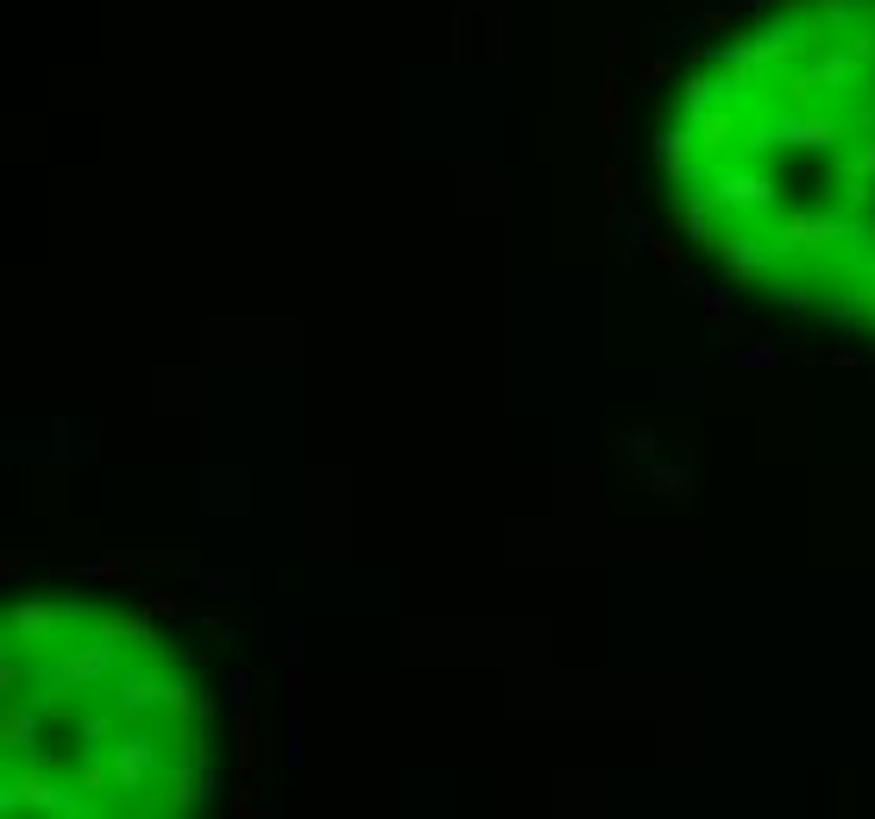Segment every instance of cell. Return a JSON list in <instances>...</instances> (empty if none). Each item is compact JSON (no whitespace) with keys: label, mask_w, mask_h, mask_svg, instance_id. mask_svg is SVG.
<instances>
[{"label":"cell","mask_w":875,"mask_h":819,"mask_svg":"<svg viewBox=\"0 0 875 819\" xmlns=\"http://www.w3.org/2000/svg\"><path fill=\"white\" fill-rule=\"evenodd\" d=\"M139 649L126 644V637H114V630H89V637H77V644H63L58 656H44L39 663V694H32V700H44L51 706V719H63V712H70V706L82 700V694H108V687H114V675L126 663H133Z\"/></svg>","instance_id":"6da1fadb"},{"label":"cell","mask_w":875,"mask_h":819,"mask_svg":"<svg viewBox=\"0 0 875 819\" xmlns=\"http://www.w3.org/2000/svg\"><path fill=\"white\" fill-rule=\"evenodd\" d=\"M762 234H769L781 265H832L851 246L856 215L832 209V202H800V209H781V221H769Z\"/></svg>","instance_id":"7a4b0ae2"},{"label":"cell","mask_w":875,"mask_h":819,"mask_svg":"<svg viewBox=\"0 0 875 819\" xmlns=\"http://www.w3.org/2000/svg\"><path fill=\"white\" fill-rule=\"evenodd\" d=\"M95 605L82 599H13L7 605V644L26 649L32 663H44V656H58L63 644H77V637H89L95 630Z\"/></svg>","instance_id":"3957f363"},{"label":"cell","mask_w":875,"mask_h":819,"mask_svg":"<svg viewBox=\"0 0 875 819\" xmlns=\"http://www.w3.org/2000/svg\"><path fill=\"white\" fill-rule=\"evenodd\" d=\"M0 813H44V819H82L95 813L89 795H82L77 781H63L51 769V757H20L7 762V781H0Z\"/></svg>","instance_id":"277c9868"},{"label":"cell","mask_w":875,"mask_h":819,"mask_svg":"<svg viewBox=\"0 0 875 819\" xmlns=\"http://www.w3.org/2000/svg\"><path fill=\"white\" fill-rule=\"evenodd\" d=\"M705 195L719 202L724 228H756L781 209V176L750 164V158H712V171H705Z\"/></svg>","instance_id":"5b68a950"},{"label":"cell","mask_w":875,"mask_h":819,"mask_svg":"<svg viewBox=\"0 0 875 819\" xmlns=\"http://www.w3.org/2000/svg\"><path fill=\"white\" fill-rule=\"evenodd\" d=\"M108 762H114L120 813H126V807H152L145 795H157V781H164V769H171V744L157 738V731H145V725H133V731H120Z\"/></svg>","instance_id":"8992f818"},{"label":"cell","mask_w":875,"mask_h":819,"mask_svg":"<svg viewBox=\"0 0 875 819\" xmlns=\"http://www.w3.org/2000/svg\"><path fill=\"white\" fill-rule=\"evenodd\" d=\"M214 800V762L208 750H195V757H171V769H164V781H157V807L152 813H195V807H208Z\"/></svg>","instance_id":"52a82bcc"},{"label":"cell","mask_w":875,"mask_h":819,"mask_svg":"<svg viewBox=\"0 0 875 819\" xmlns=\"http://www.w3.org/2000/svg\"><path fill=\"white\" fill-rule=\"evenodd\" d=\"M719 265H724V277L731 284H775V246H769V234L762 228H724L719 234Z\"/></svg>","instance_id":"ba28073f"},{"label":"cell","mask_w":875,"mask_h":819,"mask_svg":"<svg viewBox=\"0 0 875 819\" xmlns=\"http://www.w3.org/2000/svg\"><path fill=\"white\" fill-rule=\"evenodd\" d=\"M655 164H662V176L674 190H700L712 164H705V145H700V133H693V120H674V127L655 133Z\"/></svg>","instance_id":"9c48e42d"},{"label":"cell","mask_w":875,"mask_h":819,"mask_svg":"<svg viewBox=\"0 0 875 819\" xmlns=\"http://www.w3.org/2000/svg\"><path fill=\"white\" fill-rule=\"evenodd\" d=\"M164 681H171V675H164V668H157L152 656H133V663H126V668L114 675L108 700H114L133 725H145V719L157 712V706H164Z\"/></svg>","instance_id":"30bf717a"},{"label":"cell","mask_w":875,"mask_h":819,"mask_svg":"<svg viewBox=\"0 0 875 819\" xmlns=\"http://www.w3.org/2000/svg\"><path fill=\"white\" fill-rule=\"evenodd\" d=\"M44 719H51V706L44 700H7V712H0V757L20 762V757H39L44 750Z\"/></svg>","instance_id":"8fae6325"},{"label":"cell","mask_w":875,"mask_h":819,"mask_svg":"<svg viewBox=\"0 0 875 819\" xmlns=\"http://www.w3.org/2000/svg\"><path fill=\"white\" fill-rule=\"evenodd\" d=\"M806 70H813L818 82H825V89H863V82H869V70H863V58H856L851 51V39H813V51H806Z\"/></svg>","instance_id":"7c38bea8"},{"label":"cell","mask_w":875,"mask_h":819,"mask_svg":"<svg viewBox=\"0 0 875 819\" xmlns=\"http://www.w3.org/2000/svg\"><path fill=\"white\" fill-rule=\"evenodd\" d=\"M668 215H674V228H681V234L693 240V246H705V253L719 246V234H724V215H719V202L705 195V183H700L693 195H674V202H668Z\"/></svg>","instance_id":"4fadbf2b"},{"label":"cell","mask_w":875,"mask_h":819,"mask_svg":"<svg viewBox=\"0 0 875 819\" xmlns=\"http://www.w3.org/2000/svg\"><path fill=\"white\" fill-rule=\"evenodd\" d=\"M851 114H837V108H825V101H818V108H806V114H800V133H794V152H844V145H851Z\"/></svg>","instance_id":"5bb4252c"},{"label":"cell","mask_w":875,"mask_h":819,"mask_svg":"<svg viewBox=\"0 0 875 819\" xmlns=\"http://www.w3.org/2000/svg\"><path fill=\"white\" fill-rule=\"evenodd\" d=\"M869 303H875V284L869 277H851L844 291L818 296V315H825L832 328H856V322H869Z\"/></svg>","instance_id":"9a60e30c"},{"label":"cell","mask_w":875,"mask_h":819,"mask_svg":"<svg viewBox=\"0 0 875 819\" xmlns=\"http://www.w3.org/2000/svg\"><path fill=\"white\" fill-rule=\"evenodd\" d=\"M818 95H825V82L800 63V70H787V77H775L769 89H762V101H775V108H787V114H806V108H818Z\"/></svg>","instance_id":"2e32d148"},{"label":"cell","mask_w":875,"mask_h":819,"mask_svg":"<svg viewBox=\"0 0 875 819\" xmlns=\"http://www.w3.org/2000/svg\"><path fill=\"white\" fill-rule=\"evenodd\" d=\"M674 95H681V120H700L705 108H712V101H724L731 89H724L719 70H693V77H681V89H674ZM750 101H756V95H750Z\"/></svg>","instance_id":"e0dca14e"},{"label":"cell","mask_w":875,"mask_h":819,"mask_svg":"<svg viewBox=\"0 0 875 819\" xmlns=\"http://www.w3.org/2000/svg\"><path fill=\"white\" fill-rule=\"evenodd\" d=\"M190 580L208 586L214 599H246V593H253V574H246V567H208V562H195Z\"/></svg>","instance_id":"ac0fdd59"},{"label":"cell","mask_w":875,"mask_h":819,"mask_svg":"<svg viewBox=\"0 0 875 819\" xmlns=\"http://www.w3.org/2000/svg\"><path fill=\"white\" fill-rule=\"evenodd\" d=\"M818 284H806V277H775V291H769V310H787V315H813L818 310Z\"/></svg>","instance_id":"d6986e66"},{"label":"cell","mask_w":875,"mask_h":819,"mask_svg":"<svg viewBox=\"0 0 875 819\" xmlns=\"http://www.w3.org/2000/svg\"><path fill=\"white\" fill-rule=\"evenodd\" d=\"M863 7H869V0H813V20L825 26V32H837V39H851L856 20H863Z\"/></svg>","instance_id":"ffe728a7"},{"label":"cell","mask_w":875,"mask_h":819,"mask_svg":"<svg viewBox=\"0 0 875 819\" xmlns=\"http://www.w3.org/2000/svg\"><path fill=\"white\" fill-rule=\"evenodd\" d=\"M832 176L837 183H844V176H875V133H856V145L832 152Z\"/></svg>","instance_id":"44dd1931"},{"label":"cell","mask_w":875,"mask_h":819,"mask_svg":"<svg viewBox=\"0 0 875 819\" xmlns=\"http://www.w3.org/2000/svg\"><path fill=\"white\" fill-rule=\"evenodd\" d=\"M95 625H101V630H114V637H126V644H133L139 656H145V649L157 644V637H152V611H145V618H126V611H101Z\"/></svg>","instance_id":"7402d4cb"},{"label":"cell","mask_w":875,"mask_h":819,"mask_svg":"<svg viewBox=\"0 0 875 819\" xmlns=\"http://www.w3.org/2000/svg\"><path fill=\"white\" fill-rule=\"evenodd\" d=\"M234 757H240V769H246V776L258 769V725H253V706H234Z\"/></svg>","instance_id":"603a6c76"},{"label":"cell","mask_w":875,"mask_h":819,"mask_svg":"<svg viewBox=\"0 0 875 819\" xmlns=\"http://www.w3.org/2000/svg\"><path fill=\"white\" fill-rule=\"evenodd\" d=\"M152 555H101V562H82V580H133Z\"/></svg>","instance_id":"cb8c5ba5"},{"label":"cell","mask_w":875,"mask_h":819,"mask_svg":"<svg viewBox=\"0 0 875 819\" xmlns=\"http://www.w3.org/2000/svg\"><path fill=\"white\" fill-rule=\"evenodd\" d=\"M700 315H705V322H737V315H743V303H737V284L724 277L719 291H700Z\"/></svg>","instance_id":"d4e9b609"},{"label":"cell","mask_w":875,"mask_h":819,"mask_svg":"<svg viewBox=\"0 0 875 819\" xmlns=\"http://www.w3.org/2000/svg\"><path fill=\"white\" fill-rule=\"evenodd\" d=\"M599 139H623V89H618V77L599 89Z\"/></svg>","instance_id":"484cf974"},{"label":"cell","mask_w":875,"mask_h":819,"mask_svg":"<svg viewBox=\"0 0 875 819\" xmlns=\"http://www.w3.org/2000/svg\"><path fill=\"white\" fill-rule=\"evenodd\" d=\"M837 195H844V209H851V215H875V176H844V183H837Z\"/></svg>","instance_id":"4316f807"},{"label":"cell","mask_w":875,"mask_h":819,"mask_svg":"<svg viewBox=\"0 0 875 819\" xmlns=\"http://www.w3.org/2000/svg\"><path fill=\"white\" fill-rule=\"evenodd\" d=\"M787 366V353L781 347H743V353H731V372H781Z\"/></svg>","instance_id":"83f0119b"},{"label":"cell","mask_w":875,"mask_h":819,"mask_svg":"<svg viewBox=\"0 0 875 819\" xmlns=\"http://www.w3.org/2000/svg\"><path fill=\"white\" fill-rule=\"evenodd\" d=\"M649 473H655V486H662L668 505H686V498H693V492H686V486H693V479H686V467H668V461H655Z\"/></svg>","instance_id":"f1b7e54d"},{"label":"cell","mask_w":875,"mask_h":819,"mask_svg":"<svg viewBox=\"0 0 875 819\" xmlns=\"http://www.w3.org/2000/svg\"><path fill=\"white\" fill-rule=\"evenodd\" d=\"M642 253L655 259L662 272H674V265H681V234H674V228H662V234H649V240H642Z\"/></svg>","instance_id":"f546056e"},{"label":"cell","mask_w":875,"mask_h":819,"mask_svg":"<svg viewBox=\"0 0 875 819\" xmlns=\"http://www.w3.org/2000/svg\"><path fill=\"white\" fill-rule=\"evenodd\" d=\"M599 190H604V202H611V234H623V171L618 164L599 171Z\"/></svg>","instance_id":"4dcf8cb0"},{"label":"cell","mask_w":875,"mask_h":819,"mask_svg":"<svg viewBox=\"0 0 875 819\" xmlns=\"http://www.w3.org/2000/svg\"><path fill=\"white\" fill-rule=\"evenodd\" d=\"M234 813H240V819H253V813H258V788L246 781V769H240V781H234Z\"/></svg>","instance_id":"1f68e13d"},{"label":"cell","mask_w":875,"mask_h":819,"mask_svg":"<svg viewBox=\"0 0 875 819\" xmlns=\"http://www.w3.org/2000/svg\"><path fill=\"white\" fill-rule=\"evenodd\" d=\"M214 706H221V694H208V687H195V731H208V719H214Z\"/></svg>","instance_id":"d6a6232c"},{"label":"cell","mask_w":875,"mask_h":819,"mask_svg":"<svg viewBox=\"0 0 875 819\" xmlns=\"http://www.w3.org/2000/svg\"><path fill=\"white\" fill-rule=\"evenodd\" d=\"M630 454H637L642 467H655V461H662V448H655V435H649V429H637V435H630Z\"/></svg>","instance_id":"836d02e7"},{"label":"cell","mask_w":875,"mask_h":819,"mask_svg":"<svg viewBox=\"0 0 875 819\" xmlns=\"http://www.w3.org/2000/svg\"><path fill=\"white\" fill-rule=\"evenodd\" d=\"M227 700H234V706H253V675H246V668H234V675H227Z\"/></svg>","instance_id":"e575fe53"},{"label":"cell","mask_w":875,"mask_h":819,"mask_svg":"<svg viewBox=\"0 0 875 819\" xmlns=\"http://www.w3.org/2000/svg\"><path fill=\"white\" fill-rule=\"evenodd\" d=\"M190 605H183V593H157L152 599V618H183Z\"/></svg>","instance_id":"d590c367"},{"label":"cell","mask_w":875,"mask_h":819,"mask_svg":"<svg viewBox=\"0 0 875 819\" xmlns=\"http://www.w3.org/2000/svg\"><path fill=\"white\" fill-rule=\"evenodd\" d=\"M851 127H856V133H875V95H863L851 108Z\"/></svg>","instance_id":"8d00e7d4"},{"label":"cell","mask_w":875,"mask_h":819,"mask_svg":"<svg viewBox=\"0 0 875 819\" xmlns=\"http://www.w3.org/2000/svg\"><path fill=\"white\" fill-rule=\"evenodd\" d=\"M26 562H32V548H7V555H0V574H7V580H20Z\"/></svg>","instance_id":"74e56055"},{"label":"cell","mask_w":875,"mask_h":819,"mask_svg":"<svg viewBox=\"0 0 875 819\" xmlns=\"http://www.w3.org/2000/svg\"><path fill=\"white\" fill-rule=\"evenodd\" d=\"M604 63H611V70L623 63V32L618 26H604Z\"/></svg>","instance_id":"f35d334b"},{"label":"cell","mask_w":875,"mask_h":819,"mask_svg":"<svg viewBox=\"0 0 875 819\" xmlns=\"http://www.w3.org/2000/svg\"><path fill=\"white\" fill-rule=\"evenodd\" d=\"M674 291H681V296H700L705 284H700V272H681V265H674Z\"/></svg>","instance_id":"ab89813d"},{"label":"cell","mask_w":875,"mask_h":819,"mask_svg":"<svg viewBox=\"0 0 875 819\" xmlns=\"http://www.w3.org/2000/svg\"><path fill=\"white\" fill-rule=\"evenodd\" d=\"M832 366H863V347H856V341H844V347H832Z\"/></svg>","instance_id":"60d3db41"},{"label":"cell","mask_w":875,"mask_h":819,"mask_svg":"<svg viewBox=\"0 0 875 819\" xmlns=\"http://www.w3.org/2000/svg\"><path fill=\"white\" fill-rule=\"evenodd\" d=\"M668 77H674V70H668L662 58H649V63H642V82H668Z\"/></svg>","instance_id":"b9f144b4"},{"label":"cell","mask_w":875,"mask_h":819,"mask_svg":"<svg viewBox=\"0 0 875 819\" xmlns=\"http://www.w3.org/2000/svg\"><path fill=\"white\" fill-rule=\"evenodd\" d=\"M743 7H775V0H743Z\"/></svg>","instance_id":"7bdbcfd3"},{"label":"cell","mask_w":875,"mask_h":819,"mask_svg":"<svg viewBox=\"0 0 875 819\" xmlns=\"http://www.w3.org/2000/svg\"><path fill=\"white\" fill-rule=\"evenodd\" d=\"M869 328H875V303H869Z\"/></svg>","instance_id":"ee69618b"},{"label":"cell","mask_w":875,"mask_h":819,"mask_svg":"<svg viewBox=\"0 0 875 819\" xmlns=\"http://www.w3.org/2000/svg\"><path fill=\"white\" fill-rule=\"evenodd\" d=\"M869 7H875V0H869Z\"/></svg>","instance_id":"f6af8a7d"}]
</instances>
